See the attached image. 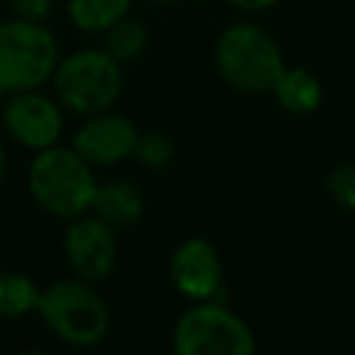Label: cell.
Returning <instances> with one entry per match:
<instances>
[{
	"mask_svg": "<svg viewBox=\"0 0 355 355\" xmlns=\"http://www.w3.org/2000/svg\"><path fill=\"white\" fill-rule=\"evenodd\" d=\"M327 189L336 197V202H341L344 208H355V166L347 164V166L333 169Z\"/></svg>",
	"mask_w": 355,
	"mask_h": 355,
	"instance_id": "e0dca14e",
	"label": "cell"
},
{
	"mask_svg": "<svg viewBox=\"0 0 355 355\" xmlns=\"http://www.w3.org/2000/svg\"><path fill=\"white\" fill-rule=\"evenodd\" d=\"M64 250L69 258V266L75 269L78 277L94 283L103 280L105 275H111L114 263H116V239H114V227L94 216H75V222L67 227L64 236Z\"/></svg>",
	"mask_w": 355,
	"mask_h": 355,
	"instance_id": "52a82bcc",
	"label": "cell"
},
{
	"mask_svg": "<svg viewBox=\"0 0 355 355\" xmlns=\"http://www.w3.org/2000/svg\"><path fill=\"white\" fill-rule=\"evenodd\" d=\"M92 208L111 227H128L144 216V197L133 183H105L94 189Z\"/></svg>",
	"mask_w": 355,
	"mask_h": 355,
	"instance_id": "8fae6325",
	"label": "cell"
},
{
	"mask_svg": "<svg viewBox=\"0 0 355 355\" xmlns=\"http://www.w3.org/2000/svg\"><path fill=\"white\" fill-rule=\"evenodd\" d=\"M58 100L75 114H97L114 105L122 92V69L105 50H78L55 64Z\"/></svg>",
	"mask_w": 355,
	"mask_h": 355,
	"instance_id": "5b68a950",
	"label": "cell"
},
{
	"mask_svg": "<svg viewBox=\"0 0 355 355\" xmlns=\"http://www.w3.org/2000/svg\"><path fill=\"white\" fill-rule=\"evenodd\" d=\"M36 311L47 327L72 347H94L108 336V305L89 288V280H58L42 291Z\"/></svg>",
	"mask_w": 355,
	"mask_h": 355,
	"instance_id": "7a4b0ae2",
	"label": "cell"
},
{
	"mask_svg": "<svg viewBox=\"0 0 355 355\" xmlns=\"http://www.w3.org/2000/svg\"><path fill=\"white\" fill-rule=\"evenodd\" d=\"M128 11L130 0H69V17L80 31H108Z\"/></svg>",
	"mask_w": 355,
	"mask_h": 355,
	"instance_id": "5bb4252c",
	"label": "cell"
},
{
	"mask_svg": "<svg viewBox=\"0 0 355 355\" xmlns=\"http://www.w3.org/2000/svg\"><path fill=\"white\" fill-rule=\"evenodd\" d=\"M11 6H14V11H17V17L42 22V19L50 14L53 0H11Z\"/></svg>",
	"mask_w": 355,
	"mask_h": 355,
	"instance_id": "ac0fdd59",
	"label": "cell"
},
{
	"mask_svg": "<svg viewBox=\"0 0 355 355\" xmlns=\"http://www.w3.org/2000/svg\"><path fill=\"white\" fill-rule=\"evenodd\" d=\"M42 291L36 283L19 272H0V316L17 319L36 311Z\"/></svg>",
	"mask_w": 355,
	"mask_h": 355,
	"instance_id": "4fadbf2b",
	"label": "cell"
},
{
	"mask_svg": "<svg viewBox=\"0 0 355 355\" xmlns=\"http://www.w3.org/2000/svg\"><path fill=\"white\" fill-rule=\"evenodd\" d=\"M272 92L277 94V103L294 114L313 111L319 105V97H322L319 80L305 69H283L280 78L275 80Z\"/></svg>",
	"mask_w": 355,
	"mask_h": 355,
	"instance_id": "7c38bea8",
	"label": "cell"
},
{
	"mask_svg": "<svg viewBox=\"0 0 355 355\" xmlns=\"http://www.w3.org/2000/svg\"><path fill=\"white\" fill-rule=\"evenodd\" d=\"M147 44V31L141 22L122 17L105 31V53L114 55L116 61H130L136 58Z\"/></svg>",
	"mask_w": 355,
	"mask_h": 355,
	"instance_id": "9a60e30c",
	"label": "cell"
},
{
	"mask_svg": "<svg viewBox=\"0 0 355 355\" xmlns=\"http://www.w3.org/2000/svg\"><path fill=\"white\" fill-rule=\"evenodd\" d=\"M3 175H6V150L0 144V180H3Z\"/></svg>",
	"mask_w": 355,
	"mask_h": 355,
	"instance_id": "ffe728a7",
	"label": "cell"
},
{
	"mask_svg": "<svg viewBox=\"0 0 355 355\" xmlns=\"http://www.w3.org/2000/svg\"><path fill=\"white\" fill-rule=\"evenodd\" d=\"M216 69L239 92L258 94L275 86L283 55L272 36L255 25H233L216 42Z\"/></svg>",
	"mask_w": 355,
	"mask_h": 355,
	"instance_id": "277c9868",
	"label": "cell"
},
{
	"mask_svg": "<svg viewBox=\"0 0 355 355\" xmlns=\"http://www.w3.org/2000/svg\"><path fill=\"white\" fill-rule=\"evenodd\" d=\"M172 153H175V144H172L164 133H155V130H150V133H139L136 147H133V158H136L139 164L150 166V169H161V166H166L169 158H172Z\"/></svg>",
	"mask_w": 355,
	"mask_h": 355,
	"instance_id": "2e32d148",
	"label": "cell"
},
{
	"mask_svg": "<svg viewBox=\"0 0 355 355\" xmlns=\"http://www.w3.org/2000/svg\"><path fill=\"white\" fill-rule=\"evenodd\" d=\"M28 189L39 208L50 211L53 216L75 219L92 208L97 183L89 161H83L75 150L50 144L33 158Z\"/></svg>",
	"mask_w": 355,
	"mask_h": 355,
	"instance_id": "6da1fadb",
	"label": "cell"
},
{
	"mask_svg": "<svg viewBox=\"0 0 355 355\" xmlns=\"http://www.w3.org/2000/svg\"><path fill=\"white\" fill-rule=\"evenodd\" d=\"M58 64L53 33L33 19L0 22V89L31 92L39 89Z\"/></svg>",
	"mask_w": 355,
	"mask_h": 355,
	"instance_id": "3957f363",
	"label": "cell"
},
{
	"mask_svg": "<svg viewBox=\"0 0 355 355\" xmlns=\"http://www.w3.org/2000/svg\"><path fill=\"white\" fill-rule=\"evenodd\" d=\"M172 283L191 300H214L222 288V261L214 244L205 239H186L169 263Z\"/></svg>",
	"mask_w": 355,
	"mask_h": 355,
	"instance_id": "30bf717a",
	"label": "cell"
},
{
	"mask_svg": "<svg viewBox=\"0 0 355 355\" xmlns=\"http://www.w3.org/2000/svg\"><path fill=\"white\" fill-rule=\"evenodd\" d=\"M136 139H139V130L128 116L97 111L75 133L72 150L92 166H111L133 155Z\"/></svg>",
	"mask_w": 355,
	"mask_h": 355,
	"instance_id": "ba28073f",
	"label": "cell"
},
{
	"mask_svg": "<svg viewBox=\"0 0 355 355\" xmlns=\"http://www.w3.org/2000/svg\"><path fill=\"white\" fill-rule=\"evenodd\" d=\"M0 97H3V89H0Z\"/></svg>",
	"mask_w": 355,
	"mask_h": 355,
	"instance_id": "7402d4cb",
	"label": "cell"
},
{
	"mask_svg": "<svg viewBox=\"0 0 355 355\" xmlns=\"http://www.w3.org/2000/svg\"><path fill=\"white\" fill-rule=\"evenodd\" d=\"M3 122L8 133L31 150H44L55 144L61 136V125H64L58 105L50 97L36 94L33 89L14 92V97L8 100L3 111Z\"/></svg>",
	"mask_w": 355,
	"mask_h": 355,
	"instance_id": "9c48e42d",
	"label": "cell"
},
{
	"mask_svg": "<svg viewBox=\"0 0 355 355\" xmlns=\"http://www.w3.org/2000/svg\"><path fill=\"white\" fill-rule=\"evenodd\" d=\"M153 3H178V0H153Z\"/></svg>",
	"mask_w": 355,
	"mask_h": 355,
	"instance_id": "44dd1931",
	"label": "cell"
},
{
	"mask_svg": "<svg viewBox=\"0 0 355 355\" xmlns=\"http://www.w3.org/2000/svg\"><path fill=\"white\" fill-rule=\"evenodd\" d=\"M172 347L180 355H250L255 338L241 316L219 302L200 300L178 319Z\"/></svg>",
	"mask_w": 355,
	"mask_h": 355,
	"instance_id": "8992f818",
	"label": "cell"
},
{
	"mask_svg": "<svg viewBox=\"0 0 355 355\" xmlns=\"http://www.w3.org/2000/svg\"><path fill=\"white\" fill-rule=\"evenodd\" d=\"M227 3L236 6V8H247V11H261V8H269L277 0H227Z\"/></svg>",
	"mask_w": 355,
	"mask_h": 355,
	"instance_id": "d6986e66",
	"label": "cell"
}]
</instances>
